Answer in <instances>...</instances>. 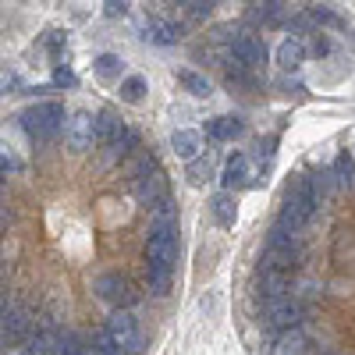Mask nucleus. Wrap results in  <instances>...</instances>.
<instances>
[{"mask_svg": "<svg viewBox=\"0 0 355 355\" xmlns=\"http://www.w3.org/2000/svg\"><path fill=\"white\" fill-rule=\"evenodd\" d=\"M103 331L110 334L117 355H139L142 345H146V338H142V331H139V323H135V316H132L128 309H114V316L107 320Z\"/></svg>", "mask_w": 355, "mask_h": 355, "instance_id": "1", "label": "nucleus"}, {"mask_svg": "<svg viewBox=\"0 0 355 355\" xmlns=\"http://www.w3.org/2000/svg\"><path fill=\"white\" fill-rule=\"evenodd\" d=\"M61 125H64V107L53 103V100L36 103V107H28V110L21 114V128L33 135V139H50Z\"/></svg>", "mask_w": 355, "mask_h": 355, "instance_id": "2", "label": "nucleus"}, {"mask_svg": "<svg viewBox=\"0 0 355 355\" xmlns=\"http://www.w3.org/2000/svg\"><path fill=\"white\" fill-rule=\"evenodd\" d=\"M64 139L75 153H89L96 146V117L89 110H75L64 121Z\"/></svg>", "mask_w": 355, "mask_h": 355, "instance_id": "3", "label": "nucleus"}, {"mask_svg": "<svg viewBox=\"0 0 355 355\" xmlns=\"http://www.w3.org/2000/svg\"><path fill=\"white\" fill-rule=\"evenodd\" d=\"M146 259L153 270H174L178 263V231H153L146 242Z\"/></svg>", "mask_w": 355, "mask_h": 355, "instance_id": "4", "label": "nucleus"}, {"mask_svg": "<svg viewBox=\"0 0 355 355\" xmlns=\"http://www.w3.org/2000/svg\"><path fill=\"white\" fill-rule=\"evenodd\" d=\"M96 295H100L103 302H110L114 309H128V306L135 302V288H132V281L121 277V274H103V277L96 281Z\"/></svg>", "mask_w": 355, "mask_h": 355, "instance_id": "5", "label": "nucleus"}, {"mask_svg": "<svg viewBox=\"0 0 355 355\" xmlns=\"http://www.w3.org/2000/svg\"><path fill=\"white\" fill-rule=\"evenodd\" d=\"M302 302H295L291 295L277 302H266V327H277V331H295L302 323Z\"/></svg>", "mask_w": 355, "mask_h": 355, "instance_id": "6", "label": "nucleus"}, {"mask_svg": "<svg viewBox=\"0 0 355 355\" xmlns=\"http://www.w3.org/2000/svg\"><path fill=\"white\" fill-rule=\"evenodd\" d=\"M132 192H135V199H139V206H157L160 199H167V182H164V171L157 167V171H150V174H142V178H135L132 182Z\"/></svg>", "mask_w": 355, "mask_h": 355, "instance_id": "7", "label": "nucleus"}, {"mask_svg": "<svg viewBox=\"0 0 355 355\" xmlns=\"http://www.w3.org/2000/svg\"><path fill=\"white\" fill-rule=\"evenodd\" d=\"M231 61L242 64L245 71L249 68H259V64H266V46L256 36H234L231 40Z\"/></svg>", "mask_w": 355, "mask_h": 355, "instance_id": "8", "label": "nucleus"}, {"mask_svg": "<svg viewBox=\"0 0 355 355\" xmlns=\"http://www.w3.org/2000/svg\"><path fill=\"white\" fill-rule=\"evenodd\" d=\"M259 291H263L266 302L288 299V291H291V274H288V270H274V266H259Z\"/></svg>", "mask_w": 355, "mask_h": 355, "instance_id": "9", "label": "nucleus"}, {"mask_svg": "<svg viewBox=\"0 0 355 355\" xmlns=\"http://www.w3.org/2000/svg\"><path fill=\"white\" fill-rule=\"evenodd\" d=\"M220 182H224L227 196H231L234 189H245V185H252V167H249V157H242V153L227 157V164H224V174H220Z\"/></svg>", "mask_w": 355, "mask_h": 355, "instance_id": "10", "label": "nucleus"}, {"mask_svg": "<svg viewBox=\"0 0 355 355\" xmlns=\"http://www.w3.org/2000/svg\"><path fill=\"white\" fill-rule=\"evenodd\" d=\"M33 309H25V306H15V309H8V316H4V341H25L28 334H33Z\"/></svg>", "mask_w": 355, "mask_h": 355, "instance_id": "11", "label": "nucleus"}, {"mask_svg": "<svg viewBox=\"0 0 355 355\" xmlns=\"http://www.w3.org/2000/svg\"><path fill=\"white\" fill-rule=\"evenodd\" d=\"M266 252H277V256H288V259H295L299 256V239H295L291 231H284V227H270L266 231Z\"/></svg>", "mask_w": 355, "mask_h": 355, "instance_id": "12", "label": "nucleus"}, {"mask_svg": "<svg viewBox=\"0 0 355 355\" xmlns=\"http://www.w3.org/2000/svg\"><path fill=\"white\" fill-rule=\"evenodd\" d=\"M302 61H306V46H302V40L288 36V40L277 46V68H284V71H299Z\"/></svg>", "mask_w": 355, "mask_h": 355, "instance_id": "13", "label": "nucleus"}, {"mask_svg": "<svg viewBox=\"0 0 355 355\" xmlns=\"http://www.w3.org/2000/svg\"><path fill=\"white\" fill-rule=\"evenodd\" d=\"M242 132H245V125L239 121V117H210V121H206V135L217 139V142H231Z\"/></svg>", "mask_w": 355, "mask_h": 355, "instance_id": "14", "label": "nucleus"}, {"mask_svg": "<svg viewBox=\"0 0 355 355\" xmlns=\"http://www.w3.org/2000/svg\"><path fill=\"white\" fill-rule=\"evenodd\" d=\"M57 338H61V331H57V327H40L36 334L25 338V355H53Z\"/></svg>", "mask_w": 355, "mask_h": 355, "instance_id": "15", "label": "nucleus"}, {"mask_svg": "<svg viewBox=\"0 0 355 355\" xmlns=\"http://www.w3.org/2000/svg\"><path fill=\"white\" fill-rule=\"evenodd\" d=\"M309 338H306V331H281V338H277V345H274V355H309Z\"/></svg>", "mask_w": 355, "mask_h": 355, "instance_id": "16", "label": "nucleus"}, {"mask_svg": "<svg viewBox=\"0 0 355 355\" xmlns=\"http://www.w3.org/2000/svg\"><path fill=\"white\" fill-rule=\"evenodd\" d=\"M171 150L182 157V160H196L199 157V150H202V142H199V132H192V128H178L174 135H171Z\"/></svg>", "mask_w": 355, "mask_h": 355, "instance_id": "17", "label": "nucleus"}, {"mask_svg": "<svg viewBox=\"0 0 355 355\" xmlns=\"http://www.w3.org/2000/svg\"><path fill=\"white\" fill-rule=\"evenodd\" d=\"M150 220L153 231H178V206L171 199H160L157 206H150Z\"/></svg>", "mask_w": 355, "mask_h": 355, "instance_id": "18", "label": "nucleus"}, {"mask_svg": "<svg viewBox=\"0 0 355 355\" xmlns=\"http://www.w3.org/2000/svg\"><path fill=\"white\" fill-rule=\"evenodd\" d=\"M146 40H153L160 46H171V43L182 40V25L178 21H150L146 25Z\"/></svg>", "mask_w": 355, "mask_h": 355, "instance_id": "19", "label": "nucleus"}, {"mask_svg": "<svg viewBox=\"0 0 355 355\" xmlns=\"http://www.w3.org/2000/svg\"><path fill=\"white\" fill-rule=\"evenodd\" d=\"M125 135V121H117V117L110 114V110H103L100 117H96V142H107V146H114L117 139Z\"/></svg>", "mask_w": 355, "mask_h": 355, "instance_id": "20", "label": "nucleus"}, {"mask_svg": "<svg viewBox=\"0 0 355 355\" xmlns=\"http://www.w3.org/2000/svg\"><path fill=\"white\" fill-rule=\"evenodd\" d=\"M210 210H214L217 224H224V227H231L234 217H239V210H234V199H231L227 192H217V196L210 199Z\"/></svg>", "mask_w": 355, "mask_h": 355, "instance_id": "21", "label": "nucleus"}, {"mask_svg": "<svg viewBox=\"0 0 355 355\" xmlns=\"http://www.w3.org/2000/svg\"><path fill=\"white\" fill-rule=\"evenodd\" d=\"M93 71L100 82H114V78H121V57L117 53H100L96 61H93Z\"/></svg>", "mask_w": 355, "mask_h": 355, "instance_id": "22", "label": "nucleus"}, {"mask_svg": "<svg viewBox=\"0 0 355 355\" xmlns=\"http://www.w3.org/2000/svg\"><path fill=\"white\" fill-rule=\"evenodd\" d=\"M178 78H182L185 93H192L196 100H206V96H214V89H210V82H206V75H196V71H178Z\"/></svg>", "mask_w": 355, "mask_h": 355, "instance_id": "23", "label": "nucleus"}, {"mask_svg": "<svg viewBox=\"0 0 355 355\" xmlns=\"http://www.w3.org/2000/svg\"><path fill=\"white\" fill-rule=\"evenodd\" d=\"M53 355H93L85 348V341L75 334V331H61V338H57V348H53Z\"/></svg>", "mask_w": 355, "mask_h": 355, "instance_id": "24", "label": "nucleus"}, {"mask_svg": "<svg viewBox=\"0 0 355 355\" xmlns=\"http://www.w3.org/2000/svg\"><path fill=\"white\" fill-rule=\"evenodd\" d=\"M185 178H189V185H206L214 178V167H210V160L206 157H196V160H189V171H185Z\"/></svg>", "mask_w": 355, "mask_h": 355, "instance_id": "25", "label": "nucleus"}, {"mask_svg": "<svg viewBox=\"0 0 355 355\" xmlns=\"http://www.w3.org/2000/svg\"><path fill=\"white\" fill-rule=\"evenodd\" d=\"M142 96H146V78L142 75H128L121 82V100L125 103H142Z\"/></svg>", "mask_w": 355, "mask_h": 355, "instance_id": "26", "label": "nucleus"}, {"mask_svg": "<svg viewBox=\"0 0 355 355\" xmlns=\"http://www.w3.org/2000/svg\"><path fill=\"white\" fill-rule=\"evenodd\" d=\"M150 171H157L153 153H142L139 160H132V164H128V178H132V182H135V178H142V174H150Z\"/></svg>", "mask_w": 355, "mask_h": 355, "instance_id": "27", "label": "nucleus"}, {"mask_svg": "<svg viewBox=\"0 0 355 355\" xmlns=\"http://www.w3.org/2000/svg\"><path fill=\"white\" fill-rule=\"evenodd\" d=\"M334 178H338L341 185L352 189V153H338V160H334Z\"/></svg>", "mask_w": 355, "mask_h": 355, "instance_id": "28", "label": "nucleus"}, {"mask_svg": "<svg viewBox=\"0 0 355 355\" xmlns=\"http://www.w3.org/2000/svg\"><path fill=\"white\" fill-rule=\"evenodd\" d=\"M167 288H171V270H153L150 266V291L153 295H167Z\"/></svg>", "mask_w": 355, "mask_h": 355, "instance_id": "29", "label": "nucleus"}, {"mask_svg": "<svg viewBox=\"0 0 355 355\" xmlns=\"http://www.w3.org/2000/svg\"><path fill=\"white\" fill-rule=\"evenodd\" d=\"M53 85H61V89L68 85V89H75V85H78V78H75V71H71V68H64V64H61V68L53 71Z\"/></svg>", "mask_w": 355, "mask_h": 355, "instance_id": "30", "label": "nucleus"}, {"mask_svg": "<svg viewBox=\"0 0 355 355\" xmlns=\"http://www.w3.org/2000/svg\"><path fill=\"white\" fill-rule=\"evenodd\" d=\"M64 46H68V36H64V33H46V50H50L53 57H61Z\"/></svg>", "mask_w": 355, "mask_h": 355, "instance_id": "31", "label": "nucleus"}, {"mask_svg": "<svg viewBox=\"0 0 355 355\" xmlns=\"http://www.w3.org/2000/svg\"><path fill=\"white\" fill-rule=\"evenodd\" d=\"M103 15H107V18H125V15H128V4H125V0H107Z\"/></svg>", "mask_w": 355, "mask_h": 355, "instance_id": "32", "label": "nucleus"}, {"mask_svg": "<svg viewBox=\"0 0 355 355\" xmlns=\"http://www.w3.org/2000/svg\"><path fill=\"white\" fill-rule=\"evenodd\" d=\"M185 8H189V18H210V11H214V4H202V0H192Z\"/></svg>", "mask_w": 355, "mask_h": 355, "instance_id": "33", "label": "nucleus"}, {"mask_svg": "<svg viewBox=\"0 0 355 355\" xmlns=\"http://www.w3.org/2000/svg\"><path fill=\"white\" fill-rule=\"evenodd\" d=\"M96 345H100V352H103V355H117V348H114V341H110V334H107V331H100V334H96Z\"/></svg>", "mask_w": 355, "mask_h": 355, "instance_id": "34", "label": "nucleus"}, {"mask_svg": "<svg viewBox=\"0 0 355 355\" xmlns=\"http://www.w3.org/2000/svg\"><path fill=\"white\" fill-rule=\"evenodd\" d=\"M327 50H331V46H327V40H320V36H316V43H313V53H316V57H323Z\"/></svg>", "mask_w": 355, "mask_h": 355, "instance_id": "35", "label": "nucleus"}, {"mask_svg": "<svg viewBox=\"0 0 355 355\" xmlns=\"http://www.w3.org/2000/svg\"><path fill=\"white\" fill-rule=\"evenodd\" d=\"M0 316H4V299H0Z\"/></svg>", "mask_w": 355, "mask_h": 355, "instance_id": "36", "label": "nucleus"}]
</instances>
